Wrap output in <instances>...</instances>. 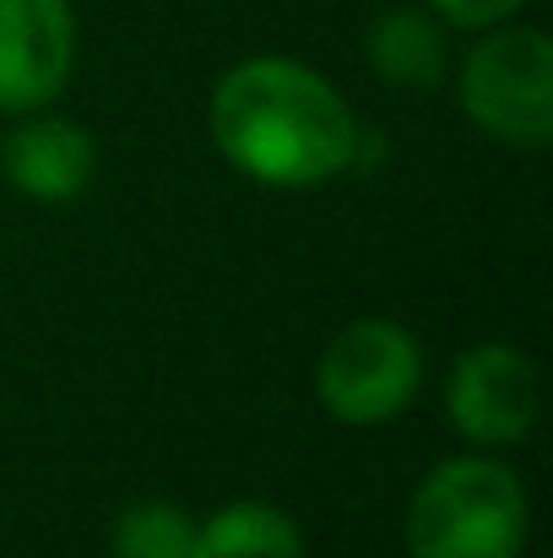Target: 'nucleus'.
<instances>
[{"mask_svg": "<svg viewBox=\"0 0 553 558\" xmlns=\"http://www.w3.org/2000/svg\"><path fill=\"white\" fill-rule=\"evenodd\" d=\"M206 120L217 153L261 185H321L359 158V120L342 93L282 54L239 60Z\"/></svg>", "mask_w": 553, "mask_h": 558, "instance_id": "obj_1", "label": "nucleus"}, {"mask_svg": "<svg viewBox=\"0 0 553 558\" xmlns=\"http://www.w3.org/2000/svg\"><path fill=\"white\" fill-rule=\"evenodd\" d=\"M527 488L505 461L461 456L440 461L407 510L412 558H521L527 548Z\"/></svg>", "mask_w": 553, "mask_h": 558, "instance_id": "obj_2", "label": "nucleus"}, {"mask_svg": "<svg viewBox=\"0 0 553 558\" xmlns=\"http://www.w3.org/2000/svg\"><path fill=\"white\" fill-rule=\"evenodd\" d=\"M461 109L505 147L553 136V44L543 27H489L461 65Z\"/></svg>", "mask_w": 553, "mask_h": 558, "instance_id": "obj_3", "label": "nucleus"}, {"mask_svg": "<svg viewBox=\"0 0 553 558\" xmlns=\"http://www.w3.org/2000/svg\"><path fill=\"white\" fill-rule=\"evenodd\" d=\"M418 385H423V353H418L412 331L401 320H380V315L337 331L315 369L321 407L348 428H374V423L401 417L412 407Z\"/></svg>", "mask_w": 553, "mask_h": 558, "instance_id": "obj_4", "label": "nucleus"}, {"mask_svg": "<svg viewBox=\"0 0 553 558\" xmlns=\"http://www.w3.org/2000/svg\"><path fill=\"white\" fill-rule=\"evenodd\" d=\"M445 407H450L456 434H467L472 445H516V439H527V428L543 412L538 364L521 348L483 342L456 359Z\"/></svg>", "mask_w": 553, "mask_h": 558, "instance_id": "obj_5", "label": "nucleus"}, {"mask_svg": "<svg viewBox=\"0 0 553 558\" xmlns=\"http://www.w3.org/2000/svg\"><path fill=\"white\" fill-rule=\"evenodd\" d=\"M76 65L71 0H0V109L27 114L65 93Z\"/></svg>", "mask_w": 553, "mask_h": 558, "instance_id": "obj_6", "label": "nucleus"}, {"mask_svg": "<svg viewBox=\"0 0 553 558\" xmlns=\"http://www.w3.org/2000/svg\"><path fill=\"white\" fill-rule=\"evenodd\" d=\"M11 185L33 201H71L93 185V169H98V147L82 125L71 120H27L5 153H0Z\"/></svg>", "mask_w": 553, "mask_h": 558, "instance_id": "obj_7", "label": "nucleus"}, {"mask_svg": "<svg viewBox=\"0 0 553 558\" xmlns=\"http://www.w3.org/2000/svg\"><path fill=\"white\" fill-rule=\"evenodd\" d=\"M369 65L385 82H396V87H434L445 76V65H450V44H445L440 16L418 11V5L374 16V27H369Z\"/></svg>", "mask_w": 553, "mask_h": 558, "instance_id": "obj_8", "label": "nucleus"}, {"mask_svg": "<svg viewBox=\"0 0 553 558\" xmlns=\"http://www.w3.org/2000/svg\"><path fill=\"white\" fill-rule=\"evenodd\" d=\"M190 558H304V537L277 505L239 499L223 505L206 526H195Z\"/></svg>", "mask_w": 553, "mask_h": 558, "instance_id": "obj_9", "label": "nucleus"}, {"mask_svg": "<svg viewBox=\"0 0 553 558\" xmlns=\"http://www.w3.org/2000/svg\"><path fill=\"white\" fill-rule=\"evenodd\" d=\"M195 521L169 499H142L115 521V558H190Z\"/></svg>", "mask_w": 553, "mask_h": 558, "instance_id": "obj_10", "label": "nucleus"}, {"mask_svg": "<svg viewBox=\"0 0 553 558\" xmlns=\"http://www.w3.org/2000/svg\"><path fill=\"white\" fill-rule=\"evenodd\" d=\"M429 5H434V16L450 22V27H500V22H510L527 0H429Z\"/></svg>", "mask_w": 553, "mask_h": 558, "instance_id": "obj_11", "label": "nucleus"}]
</instances>
